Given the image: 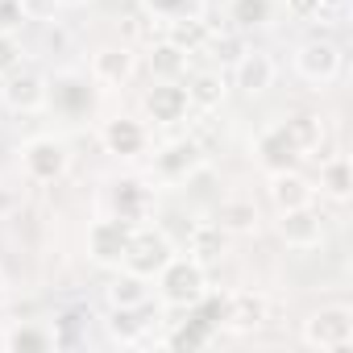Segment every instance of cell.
Wrapping results in <instances>:
<instances>
[{
    "mask_svg": "<svg viewBox=\"0 0 353 353\" xmlns=\"http://www.w3.org/2000/svg\"><path fill=\"white\" fill-rule=\"evenodd\" d=\"M270 17H274V0H229V21L237 34L262 30L270 26Z\"/></svg>",
    "mask_w": 353,
    "mask_h": 353,
    "instance_id": "cell-28",
    "label": "cell"
},
{
    "mask_svg": "<svg viewBox=\"0 0 353 353\" xmlns=\"http://www.w3.org/2000/svg\"><path fill=\"white\" fill-rule=\"evenodd\" d=\"M162 38L174 42L179 50H188V54H200L208 46V38H212V26L200 13H183V17H174V21L162 26Z\"/></svg>",
    "mask_w": 353,
    "mask_h": 353,
    "instance_id": "cell-20",
    "label": "cell"
},
{
    "mask_svg": "<svg viewBox=\"0 0 353 353\" xmlns=\"http://www.w3.org/2000/svg\"><path fill=\"white\" fill-rule=\"evenodd\" d=\"M303 345L320 353H341L353 345V312L349 307H320L303 320Z\"/></svg>",
    "mask_w": 353,
    "mask_h": 353,
    "instance_id": "cell-3",
    "label": "cell"
},
{
    "mask_svg": "<svg viewBox=\"0 0 353 353\" xmlns=\"http://www.w3.org/2000/svg\"><path fill=\"white\" fill-rule=\"evenodd\" d=\"M212 221L221 225L225 237H250L258 229V208H254V200H225Z\"/></svg>",
    "mask_w": 353,
    "mask_h": 353,
    "instance_id": "cell-24",
    "label": "cell"
},
{
    "mask_svg": "<svg viewBox=\"0 0 353 353\" xmlns=\"http://www.w3.org/2000/svg\"><path fill=\"white\" fill-rule=\"evenodd\" d=\"M5 295H9V287H5V274H0V303H5Z\"/></svg>",
    "mask_w": 353,
    "mask_h": 353,
    "instance_id": "cell-40",
    "label": "cell"
},
{
    "mask_svg": "<svg viewBox=\"0 0 353 353\" xmlns=\"http://www.w3.org/2000/svg\"><path fill=\"white\" fill-rule=\"evenodd\" d=\"M154 279H158V299H162L166 307L192 312V307L208 295V266H200V262L188 258V254H174Z\"/></svg>",
    "mask_w": 353,
    "mask_h": 353,
    "instance_id": "cell-1",
    "label": "cell"
},
{
    "mask_svg": "<svg viewBox=\"0 0 353 353\" xmlns=\"http://www.w3.org/2000/svg\"><path fill=\"white\" fill-rule=\"evenodd\" d=\"M21 67V42L17 34H0V79Z\"/></svg>",
    "mask_w": 353,
    "mask_h": 353,
    "instance_id": "cell-33",
    "label": "cell"
},
{
    "mask_svg": "<svg viewBox=\"0 0 353 353\" xmlns=\"http://www.w3.org/2000/svg\"><path fill=\"white\" fill-rule=\"evenodd\" d=\"M129 237H133V225L117 221V216H104L88 229V258L104 270H121V258L129 250Z\"/></svg>",
    "mask_w": 353,
    "mask_h": 353,
    "instance_id": "cell-7",
    "label": "cell"
},
{
    "mask_svg": "<svg viewBox=\"0 0 353 353\" xmlns=\"http://www.w3.org/2000/svg\"><path fill=\"white\" fill-rule=\"evenodd\" d=\"M174 258V245L166 241V233H158V229H133V237H129V250H125V258H121V270H129V274H137V279H154L166 262Z\"/></svg>",
    "mask_w": 353,
    "mask_h": 353,
    "instance_id": "cell-4",
    "label": "cell"
},
{
    "mask_svg": "<svg viewBox=\"0 0 353 353\" xmlns=\"http://www.w3.org/2000/svg\"><path fill=\"white\" fill-rule=\"evenodd\" d=\"M150 291H145V279L121 270L112 283H108V307H133V303H145Z\"/></svg>",
    "mask_w": 353,
    "mask_h": 353,
    "instance_id": "cell-30",
    "label": "cell"
},
{
    "mask_svg": "<svg viewBox=\"0 0 353 353\" xmlns=\"http://www.w3.org/2000/svg\"><path fill=\"white\" fill-rule=\"evenodd\" d=\"M17 204H21V200H17V192H13L9 183H0V221L13 216V212H17Z\"/></svg>",
    "mask_w": 353,
    "mask_h": 353,
    "instance_id": "cell-37",
    "label": "cell"
},
{
    "mask_svg": "<svg viewBox=\"0 0 353 353\" xmlns=\"http://www.w3.org/2000/svg\"><path fill=\"white\" fill-rule=\"evenodd\" d=\"M266 316H270L266 295H258V291H233V295L225 299L221 324H225L229 332H254V328L266 324Z\"/></svg>",
    "mask_w": 353,
    "mask_h": 353,
    "instance_id": "cell-13",
    "label": "cell"
},
{
    "mask_svg": "<svg viewBox=\"0 0 353 353\" xmlns=\"http://www.w3.org/2000/svg\"><path fill=\"white\" fill-rule=\"evenodd\" d=\"M0 345H5V353H50V349H59L54 328L50 324H38V320L9 324L5 336H0Z\"/></svg>",
    "mask_w": 353,
    "mask_h": 353,
    "instance_id": "cell-15",
    "label": "cell"
},
{
    "mask_svg": "<svg viewBox=\"0 0 353 353\" xmlns=\"http://www.w3.org/2000/svg\"><path fill=\"white\" fill-rule=\"evenodd\" d=\"M46 92H50L46 79L38 71H30V67L9 71L5 83H0V100H5V108H13V112H38V108H46Z\"/></svg>",
    "mask_w": 353,
    "mask_h": 353,
    "instance_id": "cell-8",
    "label": "cell"
},
{
    "mask_svg": "<svg viewBox=\"0 0 353 353\" xmlns=\"http://www.w3.org/2000/svg\"><path fill=\"white\" fill-rule=\"evenodd\" d=\"M141 108H145V117H150L154 125H179V121H188V112H192L188 88H179L174 79H158V83L145 92Z\"/></svg>",
    "mask_w": 353,
    "mask_h": 353,
    "instance_id": "cell-9",
    "label": "cell"
},
{
    "mask_svg": "<svg viewBox=\"0 0 353 353\" xmlns=\"http://www.w3.org/2000/svg\"><path fill=\"white\" fill-rule=\"evenodd\" d=\"M150 324H154V307H150V299H145V303H133V307H112V312H108V336L121 341V345H137V341H145Z\"/></svg>",
    "mask_w": 353,
    "mask_h": 353,
    "instance_id": "cell-16",
    "label": "cell"
},
{
    "mask_svg": "<svg viewBox=\"0 0 353 353\" xmlns=\"http://www.w3.org/2000/svg\"><path fill=\"white\" fill-rule=\"evenodd\" d=\"M320 5H324V13H336V9H345V5H349V0H320Z\"/></svg>",
    "mask_w": 353,
    "mask_h": 353,
    "instance_id": "cell-38",
    "label": "cell"
},
{
    "mask_svg": "<svg viewBox=\"0 0 353 353\" xmlns=\"http://www.w3.org/2000/svg\"><path fill=\"white\" fill-rule=\"evenodd\" d=\"M133 67H137V63H133V50H129V46H100V50L92 54V79L104 83V88L129 83Z\"/></svg>",
    "mask_w": 353,
    "mask_h": 353,
    "instance_id": "cell-18",
    "label": "cell"
},
{
    "mask_svg": "<svg viewBox=\"0 0 353 353\" xmlns=\"http://www.w3.org/2000/svg\"><path fill=\"white\" fill-rule=\"evenodd\" d=\"M274 75H279V67H274V59H270L266 50H245V54L233 63V83H237L245 96L270 92V88H274Z\"/></svg>",
    "mask_w": 353,
    "mask_h": 353,
    "instance_id": "cell-14",
    "label": "cell"
},
{
    "mask_svg": "<svg viewBox=\"0 0 353 353\" xmlns=\"http://www.w3.org/2000/svg\"><path fill=\"white\" fill-rule=\"evenodd\" d=\"M21 13L26 21H50L59 13V0H21Z\"/></svg>",
    "mask_w": 353,
    "mask_h": 353,
    "instance_id": "cell-35",
    "label": "cell"
},
{
    "mask_svg": "<svg viewBox=\"0 0 353 353\" xmlns=\"http://www.w3.org/2000/svg\"><path fill=\"white\" fill-rule=\"evenodd\" d=\"M283 133L291 137V145H295L299 154H312V150H320V141H324V121H320L316 112H295L291 121H283Z\"/></svg>",
    "mask_w": 353,
    "mask_h": 353,
    "instance_id": "cell-27",
    "label": "cell"
},
{
    "mask_svg": "<svg viewBox=\"0 0 353 353\" xmlns=\"http://www.w3.org/2000/svg\"><path fill=\"white\" fill-rule=\"evenodd\" d=\"M287 13L299 17V21H316L324 13V5H320V0H287Z\"/></svg>",
    "mask_w": 353,
    "mask_h": 353,
    "instance_id": "cell-36",
    "label": "cell"
},
{
    "mask_svg": "<svg viewBox=\"0 0 353 353\" xmlns=\"http://www.w3.org/2000/svg\"><path fill=\"white\" fill-rule=\"evenodd\" d=\"M21 170L30 174L34 183H59L63 174L71 170V150H67V141H59V137H50V133L30 137V141L21 145Z\"/></svg>",
    "mask_w": 353,
    "mask_h": 353,
    "instance_id": "cell-2",
    "label": "cell"
},
{
    "mask_svg": "<svg viewBox=\"0 0 353 353\" xmlns=\"http://www.w3.org/2000/svg\"><path fill=\"white\" fill-rule=\"evenodd\" d=\"M141 13H150L154 21H174V17H183V13H196L192 9V0H141Z\"/></svg>",
    "mask_w": 353,
    "mask_h": 353,
    "instance_id": "cell-31",
    "label": "cell"
},
{
    "mask_svg": "<svg viewBox=\"0 0 353 353\" xmlns=\"http://www.w3.org/2000/svg\"><path fill=\"white\" fill-rule=\"evenodd\" d=\"M316 200V188L303 179L299 170H274L270 174V204L279 212H291V208H307Z\"/></svg>",
    "mask_w": 353,
    "mask_h": 353,
    "instance_id": "cell-17",
    "label": "cell"
},
{
    "mask_svg": "<svg viewBox=\"0 0 353 353\" xmlns=\"http://www.w3.org/2000/svg\"><path fill=\"white\" fill-rule=\"evenodd\" d=\"M204 50H212V59H216V63H229V67H233V63H237V59L245 54L241 38H233V34H225V38H221V34H212Z\"/></svg>",
    "mask_w": 353,
    "mask_h": 353,
    "instance_id": "cell-32",
    "label": "cell"
},
{
    "mask_svg": "<svg viewBox=\"0 0 353 353\" xmlns=\"http://www.w3.org/2000/svg\"><path fill=\"white\" fill-rule=\"evenodd\" d=\"M341 46L328 42V38H312L295 50V75L312 88H328L336 75H341Z\"/></svg>",
    "mask_w": 353,
    "mask_h": 353,
    "instance_id": "cell-6",
    "label": "cell"
},
{
    "mask_svg": "<svg viewBox=\"0 0 353 353\" xmlns=\"http://www.w3.org/2000/svg\"><path fill=\"white\" fill-rule=\"evenodd\" d=\"M46 88H50L46 92V104H54L67 117H79V112L92 108V83L79 71H59L54 79H46Z\"/></svg>",
    "mask_w": 353,
    "mask_h": 353,
    "instance_id": "cell-11",
    "label": "cell"
},
{
    "mask_svg": "<svg viewBox=\"0 0 353 353\" xmlns=\"http://www.w3.org/2000/svg\"><path fill=\"white\" fill-rule=\"evenodd\" d=\"M212 336H216V324H208L204 316H196V320H188V324H179L170 336H166V349H204V345H212Z\"/></svg>",
    "mask_w": 353,
    "mask_h": 353,
    "instance_id": "cell-29",
    "label": "cell"
},
{
    "mask_svg": "<svg viewBox=\"0 0 353 353\" xmlns=\"http://www.w3.org/2000/svg\"><path fill=\"white\" fill-rule=\"evenodd\" d=\"M254 154H258V162L274 174V170H295V162L303 158L295 145H291V137L283 133V125H270L262 137H258V145H254Z\"/></svg>",
    "mask_w": 353,
    "mask_h": 353,
    "instance_id": "cell-19",
    "label": "cell"
},
{
    "mask_svg": "<svg viewBox=\"0 0 353 353\" xmlns=\"http://www.w3.org/2000/svg\"><path fill=\"white\" fill-rule=\"evenodd\" d=\"M320 192H324L328 200H336V204H345V200L353 196V166H349L345 154L324 158V166H320Z\"/></svg>",
    "mask_w": 353,
    "mask_h": 353,
    "instance_id": "cell-25",
    "label": "cell"
},
{
    "mask_svg": "<svg viewBox=\"0 0 353 353\" xmlns=\"http://www.w3.org/2000/svg\"><path fill=\"white\" fill-rule=\"evenodd\" d=\"M225 233H221V225L216 221H200L196 229H192V237H188V258H196L200 266H208V262H216L221 254H225Z\"/></svg>",
    "mask_w": 353,
    "mask_h": 353,
    "instance_id": "cell-26",
    "label": "cell"
},
{
    "mask_svg": "<svg viewBox=\"0 0 353 353\" xmlns=\"http://www.w3.org/2000/svg\"><path fill=\"white\" fill-rule=\"evenodd\" d=\"M204 145L196 137H179V141H166L158 154H154V174L162 183H188L192 174H200L204 166Z\"/></svg>",
    "mask_w": 353,
    "mask_h": 353,
    "instance_id": "cell-5",
    "label": "cell"
},
{
    "mask_svg": "<svg viewBox=\"0 0 353 353\" xmlns=\"http://www.w3.org/2000/svg\"><path fill=\"white\" fill-rule=\"evenodd\" d=\"M79 5H88V0H59V9H79Z\"/></svg>",
    "mask_w": 353,
    "mask_h": 353,
    "instance_id": "cell-39",
    "label": "cell"
},
{
    "mask_svg": "<svg viewBox=\"0 0 353 353\" xmlns=\"http://www.w3.org/2000/svg\"><path fill=\"white\" fill-rule=\"evenodd\" d=\"M100 145L108 154H117V158H141L145 145H150V129L141 121H133V117H112L100 129Z\"/></svg>",
    "mask_w": 353,
    "mask_h": 353,
    "instance_id": "cell-10",
    "label": "cell"
},
{
    "mask_svg": "<svg viewBox=\"0 0 353 353\" xmlns=\"http://www.w3.org/2000/svg\"><path fill=\"white\" fill-rule=\"evenodd\" d=\"M112 216L117 221H125V225H141L145 221V212H150V188L145 183H137V179H121L117 188H112Z\"/></svg>",
    "mask_w": 353,
    "mask_h": 353,
    "instance_id": "cell-21",
    "label": "cell"
},
{
    "mask_svg": "<svg viewBox=\"0 0 353 353\" xmlns=\"http://www.w3.org/2000/svg\"><path fill=\"white\" fill-rule=\"evenodd\" d=\"M279 237L291 245V250H316L324 241V221L320 212L307 204V208H291V212H279Z\"/></svg>",
    "mask_w": 353,
    "mask_h": 353,
    "instance_id": "cell-12",
    "label": "cell"
},
{
    "mask_svg": "<svg viewBox=\"0 0 353 353\" xmlns=\"http://www.w3.org/2000/svg\"><path fill=\"white\" fill-rule=\"evenodd\" d=\"M26 13H21V0H0V34H21Z\"/></svg>",
    "mask_w": 353,
    "mask_h": 353,
    "instance_id": "cell-34",
    "label": "cell"
},
{
    "mask_svg": "<svg viewBox=\"0 0 353 353\" xmlns=\"http://www.w3.org/2000/svg\"><path fill=\"white\" fill-rule=\"evenodd\" d=\"M225 96H229V79H225V71H200V75H192V83H188V104L192 108H221L225 104Z\"/></svg>",
    "mask_w": 353,
    "mask_h": 353,
    "instance_id": "cell-23",
    "label": "cell"
},
{
    "mask_svg": "<svg viewBox=\"0 0 353 353\" xmlns=\"http://www.w3.org/2000/svg\"><path fill=\"white\" fill-rule=\"evenodd\" d=\"M188 50H179L174 42H166V38H154L150 42V75L154 79H174L179 83L183 75H188Z\"/></svg>",
    "mask_w": 353,
    "mask_h": 353,
    "instance_id": "cell-22",
    "label": "cell"
}]
</instances>
